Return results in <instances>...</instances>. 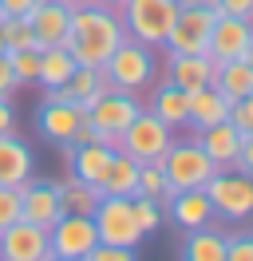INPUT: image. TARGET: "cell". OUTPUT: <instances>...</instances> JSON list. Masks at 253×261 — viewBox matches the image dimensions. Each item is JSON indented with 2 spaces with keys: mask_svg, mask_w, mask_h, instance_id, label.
<instances>
[{
  "mask_svg": "<svg viewBox=\"0 0 253 261\" xmlns=\"http://www.w3.org/2000/svg\"><path fill=\"white\" fill-rule=\"evenodd\" d=\"M40 0H0V16H32Z\"/></svg>",
  "mask_w": 253,
  "mask_h": 261,
  "instance_id": "obj_41",
  "label": "cell"
},
{
  "mask_svg": "<svg viewBox=\"0 0 253 261\" xmlns=\"http://www.w3.org/2000/svg\"><path fill=\"white\" fill-rule=\"evenodd\" d=\"M135 257H139L135 249H123V245H111V242H95L87 261H135Z\"/></svg>",
  "mask_w": 253,
  "mask_h": 261,
  "instance_id": "obj_35",
  "label": "cell"
},
{
  "mask_svg": "<svg viewBox=\"0 0 253 261\" xmlns=\"http://www.w3.org/2000/svg\"><path fill=\"white\" fill-rule=\"evenodd\" d=\"M214 4H202V0H178V16H174V28L166 36V48L170 51H206L210 48V28H214Z\"/></svg>",
  "mask_w": 253,
  "mask_h": 261,
  "instance_id": "obj_7",
  "label": "cell"
},
{
  "mask_svg": "<svg viewBox=\"0 0 253 261\" xmlns=\"http://www.w3.org/2000/svg\"><path fill=\"white\" fill-rule=\"evenodd\" d=\"M214 87H218L230 103L245 99L253 91V67L245 64V60H221V64L214 67Z\"/></svg>",
  "mask_w": 253,
  "mask_h": 261,
  "instance_id": "obj_22",
  "label": "cell"
},
{
  "mask_svg": "<svg viewBox=\"0 0 253 261\" xmlns=\"http://www.w3.org/2000/svg\"><path fill=\"white\" fill-rule=\"evenodd\" d=\"M60 4H67V8H79V4H91V0H60Z\"/></svg>",
  "mask_w": 253,
  "mask_h": 261,
  "instance_id": "obj_45",
  "label": "cell"
},
{
  "mask_svg": "<svg viewBox=\"0 0 253 261\" xmlns=\"http://www.w3.org/2000/svg\"><path fill=\"white\" fill-rule=\"evenodd\" d=\"M162 170H166V182H170V194H178V190H202L218 174V163L202 150L198 139H190V143H170L166 147Z\"/></svg>",
  "mask_w": 253,
  "mask_h": 261,
  "instance_id": "obj_3",
  "label": "cell"
},
{
  "mask_svg": "<svg viewBox=\"0 0 253 261\" xmlns=\"http://www.w3.org/2000/svg\"><path fill=\"white\" fill-rule=\"evenodd\" d=\"M174 143V127H166L155 111H139L131 119V127L119 135L115 150H127L135 163H158L162 166V154Z\"/></svg>",
  "mask_w": 253,
  "mask_h": 261,
  "instance_id": "obj_4",
  "label": "cell"
},
{
  "mask_svg": "<svg viewBox=\"0 0 253 261\" xmlns=\"http://www.w3.org/2000/svg\"><path fill=\"white\" fill-rule=\"evenodd\" d=\"M139 194L146 198H170V182H166V170L158 163H142L139 166Z\"/></svg>",
  "mask_w": 253,
  "mask_h": 261,
  "instance_id": "obj_31",
  "label": "cell"
},
{
  "mask_svg": "<svg viewBox=\"0 0 253 261\" xmlns=\"http://www.w3.org/2000/svg\"><path fill=\"white\" fill-rule=\"evenodd\" d=\"M20 202H24V222H36V226H44V229H52L63 218L60 186L56 182H44V178L20 182Z\"/></svg>",
  "mask_w": 253,
  "mask_h": 261,
  "instance_id": "obj_12",
  "label": "cell"
},
{
  "mask_svg": "<svg viewBox=\"0 0 253 261\" xmlns=\"http://www.w3.org/2000/svg\"><path fill=\"white\" fill-rule=\"evenodd\" d=\"M139 166L127 150H115L111 154V166L103 174V194H123V198H135L139 194Z\"/></svg>",
  "mask_w": 253,
  "mask_h": 261,
  "instance_id": "obj_23",
  "label": "cell"
},
{
  "mask_svg": "<svg viewBox=\"0 0 253 261\" xmlns=\"http://www.w3.org/2000/svg\"><path fill=\"white\" fill-rule=\"evenodd\" d=\"M230 123H234L241 135H249V130H253V91H249L245 99H237L234 107H230Z\"/></svg>",
  "mask_w": 253,
  "mask_h": 261,
  "instance_id": "obj_34",
  "label": "cell"
},
{
  "mask_svg": "<svg viewBox=\"0 0 253 261\" xmlns=\"http://www.w3.org/2000/svg\"><path fill=\"white\" fill-rule=\"evenodd\" d=\"M131 214H135V222H139L142 238H146V233H158V226H162V210H158V198L135 194V198H131Z\"/></svg>",
  "mask_w": 253,
  "mask_h": 261,
  "instance_id": "obj_30",
  "label": "cell"
},
{
  "mask_svg": "<svg viewBox=\"0 0 253 261\" xmlns=\"http://www.w3.org/2000/svg\"><path fill=\"white\" fill-rule=\"evenodd\" d=\"M150 111L166 123V127H186L190 123V91L186 87H174V83H162L158 87Z\"/></svg>",
  "mask_w": 253,
  "mask_h": 261,
  "instance_id": "obj_24",
  "label": "cell"
},
{
  "mask_svg": "<svg viewBox=\"0 0 253 261\" xmlns=\"http://www.w3.org/2000/svg\"><path fill=\"white\" fill-rule=\"evenodd\" d=\"M75 56H71V51L63 48H40V75H36V83H44L47 91H52V87H63V83L71 80V75H75Z\"/></svg>",
  "mask_w": 253,
  "mask_h": 261,
  "instance_id": "obj_25",
  "label": "cell"
},
{
  "mask_svg": "<svg viewBox=\"0 0 253 261\" xmlns=\"http://www.w3.org/2000/svg\"><path fill=\"white\" fill-rule=\"evenodd\" d=\"M182 257L186 261H225V238L210 226L190 229L186 245H182Z\"/></svg>",
  "mask_w": 253,
  "mask_h": 261,
  "instance_id": "obj_28",
  "label": "cell"
},
{
  "mask_svg": "<svg viewBox=\"0 0 253 261\" xmlns=\"http://www.w3.org/2000/svg\"><path fill=\"white\" fill-rule=\"evenodd\" d=\"M83 143H107V139H103V130L91 123V115H83V123L75 127V139H71V147H83Z\"/></svg>",
  "mask_w": 253,
  "mask_h": 261,
  "instance_id": "obj_38",
  "label": "cell"
},
{
  "mask_svg": "<svg viewBox=\"0 0 253 261\" xmlns=\"http://www.w3.org/2000/svg\"><path fill=\"white\" fill-rule=\"evenodd\" d=\"M214 67H218V60H214L210 51H170L166 83L186 87V91H198L206 83H214Z\"/></svg>",
  "mask_w": 253,
  "mask_h": 261,
  "instance_id": "obj_14",
  "label": "cell"
},
{
  "mask_svg": "<svg viewBox=\"0 0 253 261\" xmlns=\"http://www.w3.org/2000/svg\"><path fill=\"white\" fill-rule=\"evenodd\" d=\"M234 170H241V174H249V178H253V130H249V135H241V150H237Z\"/></svg>",
  "mask_w": 253,
  "mask_h": 261,
  "instance_id": "obj_39",
  "label": "cell"
},
{
  "mask_svg": "<svg viewBox=\"0 0 253 261\" xmlns=\"http://www.w3.org/2000/svg\"><path fill=\"white\" fill-rule=\"evenodd\" d=\"M20 87L16 83V71H12V64H8V51L0 56V99H12V91Z\"/></svg>",
  "mask_w": 253,
  "mask_h": 261,
  "instance_id": "obj_40",
  "label": "cell"
},
{
  "mask_svg": "<svg viewBox=\"0 0 253 261\" xmlns=\"http://www.w3.org/2000/svg\"><path fill=\"white\" fill-rule=\"evenodd\" d=\"M214 12L218 16H237L253 24V0H214Z\"/></svg>",
  "mask_w": 253,
  "mask_h": 261,
  "instance_id": "obj_37",
  "label": "cell"
},
{
  "mask_svg": "<svg viewBox=\"0 0 253 261\" xmlns=\"http://www.w3.org/2000/svg\"><path fill=\"white\" fill-rule=\"evenodd\" d=\"M8 64L16 71V83H36L40 75V48H20V51H8Z\"/></svg>",
  "mask_w": 253,
  "mask_h": 261,
  "instance_id": "obj_32",
  "label": "cell"
},
{
  "mask_svg": "<svg viewBox=\"0 0 253 261\" xmlns=\"http://www.w3.org/2000/svg\"><path fill=\"white\" fill-rule=\"evenodd\" d=\"M198 143H202V150L218 163V170H225V166L237 163V150H241V130L225 119V123H214V127H202L198 130Z\"/></svg>",
  "mask_w": 253,
  "mask_h": 261,
  "instance_id": "obj_19",
  "label": "cell"
},
{
  "mask_svg": "<svg viewBox=\"0 0 253 261\" xmlns=\"http://www.w3.org/2000/svg\"><path fill=\"white\" fill-rule=\"evenodd\" d=\"M91 4H103V8H123L127 0H91Z\"/></svg>",
  "mask_w": 253,
  "mask_h": 261,
  "instance_id": "obj_43",
  "label": "cell"
},
{
  "mask_svg": "<svg viewBox=\"0 0 253 261\" xmlns=\"http://www.w3.org/2000/svg\"><path fill=\"white\" fill-rule=\"evenodd\" d=\"M225 261H253V238L249 233L225 238Z\"/></svg>",
  "mask_w": 253,
  "mask_h": 261,
  "instance_id": "obj_36",
  "label": "cell"
},
{
  "mask_svg": "<svg viewBox=\"0 0 253 261\" xmlns=\"http://www.w3.org/2000/svg\"><path fill=\"white\" fill-rule=\"evenodd\" d=\"M63 87H67V95H71L79 107L87 111V107H91L103 91H111V80H107V71H103V67H83V64H79L75 75L63 83Z\"/></svg>",
  "mask_w": 253,
  "mask_h": 261,
  "instance_id": "obj_26",
  "label": "cell"
},
{
  "mask_svg": "<svg viewBox=\"0 0 253 261\" xmlns=\"http://www.w3.org/2000/svg\"><path fill=\"white\" fill-rule=\"evenodd\" d=\"M95 242V218L87 214H63L56 226L47 229V249H52V261H87L91 257Z\"/></svg>",
  "mask_w": 253,
  "mask_h": 261,
  "instance_id": "obj_8",
  "label": "cell"
},
{
  "mask_svg": "<svg viewBox=\"0 0 253 261\" xmlns=\"http://www.w3.org/2000/svg\"><path fill=\"white\" fill-rule=\"evenodd\" d=\"M63 150H67V163H71V174H75V178L103 186V174H107L111 154H115L111 143H83V147H63Z\"/></svg>",
  "mask_w": 253,
  "mask_h": 261,
  "instance_id": "obj_18",
  "label": "cell"
},
{
  "mask_svg": "<svg viewBox=\"0 0 253 261\" xmlns=\"http://www.w3.org/2000/svg\"><path fill=\"white\" fill-rule=\"evenodd\" d=\"M32 32H36V44L40 48H60L67 44V28H71V8L60 4V0H40L36 8H32Z\"/></svg>",
  "mask_w": 253,
  "mask_h": 261,
  "instance_id": "obj_15",
  "label": "cell"
},
{
  "mask_svg": "<svg viewBox=\"0 0 253 261\" xmlns=\"http://www.w3.org/2000/svg\"><path fill=\"white\" fill-rule=\"evenodd\" d=\"M99 202H103V186H95V182H83V178L71 174V178L60 186V206H63V214H87V218H91Z\"/></svg>",
  "mask_w": 253,
  "mask_h": 261,
  "instance_id": "obj_27",
  "label": "cell"
},
{
  "mask_svg": "<svg viewBox=\"0 0 253 261\" xmlns=\"http://www.w3.org/2000/svg\"><path fill=\"white\" fill-rule=\"evenodd\" d=\"M178 16V0H127L123 4V32L146 48H166V36Z\"/></svg>",
  "mask_w": 253,
  "mask_h": 261,
  "instance_id": "obj_2",
  "label": "cell"
},
{
  "mask_svg": "<svg viewBox=\"0 0 253 261\" xmlns=\"http://www.w3.org/2000/svg\"><path fill=\"white\" fill-rule=\"evenodd\" d=\"M0 20H4V16H0Z\"/></svg>",
  "mask_w": 253,
  "mask_h": 261,
  "instance_id": "obj_47",
  "label": "cell"
},
{
  "mask_svg": "<svg viewBox=\"0 0 253 261\" xmlns=\"http://www.w3.org/2000/svg\"><path fill=\"white\" fill-rule=\"evenodd\" d=\"M123 16H115V8L103 4H79L71 8V28H67V44L63 48L75 56L83 67H103L111 51L123 44Z\"/></svg>",
  "mask_w": 253,
  "mask_h": 261,
  "instance_id": "obj_1",
  "label": "cell"
},
{
  "mask_svg": "<svg viewBox=\"0 0 253 261\" xmlns=\"http://www.w3.org/2000/svg\"><path fill=\"white\" fill-rule=\"evenodd\" d=\"M241 60H245V64L253 67V40H249V48H245V56H241Z\"/></svg>",
  "mask_w": 253,
  "mask_h": 261,
  "instance_id": "obj_44",
  "label": "cell"
},
{
  "mask_svg": "<svg viewBox=\"0 0 253 261\" xmlns=\"http://www.w3.org/2000/svg\"><path fill=\"white\" fill-rule=\"evenodd\" d=\"M0 56H4V32H0Z\"/></svg>",
  "mask_w": 253,
  "mask_h": 261,
  "instance_id": "obj_46",
  "label": "cell"
},
{
  "mask_svg": "<svg viewBox=\"0 0 253 261\" xmlns=\"http://www.w3.org/2000/svg\"><path fill=\"white\" fill-rule=\"evenodd\" d=\"M95 233L99 242H111V245H123V249H139L142 242V229L131 214V198L123 194H103V202L95 206Z\"/></svg>",
  "mask_w": 253,
  "mask_h": 261,
  "instance_id": "obj_9",
  "label": "cell"
},
{
  "mask_svg": "<svg viewBox=\"0 0 253 261\" xmlns=\"http://www.w3.org/2000/svg\"><path fill=\"white\" fill-rule=\"evenodd\" d=\"M24 218V202H20V186H0V229Z\"/></svg>",
  "mask_w": 253,
  "mask_h": 261,
  "instance_id": "obj_33",
  "label": "cell"
},
{
  "mask_svg": "<svg viewBox=\"0 0 253 261\" xmlns=\"http://www.w3.org/2000/svg\"><path fill=\"white\" fill-rule=\"evenodd\" d=\"M103 71H107L111 87H119V91H142L146 83L155 80V56H150L146 44L123 36V44L111 51V60L103 64Z\"/></svg>",
  "mask_w": 253,
  "mask_h": 261,
  "instance_id": "obj_5",
  "label": "cell"
},
{
  "mask_svg": "<svg viewBox=\"0 0 253 261\" xmlns=\"http://www.w3.org/2000/svg\"><path fill=\"white\" fill-rule=\"evenodd\" d=\"M0 261H52L47 229L36 222H12L0 229Z\"/></svg>",
  "mask_w": 253,
  "mask_h": 261,
  "instance_id": "obj_11",
  "label": "cell"
},
{
  "mask_svg": "<svg viewBox=\"0 0 253 261\" xmlns=\"http://www.w3.org/2000/svg\"><path fill=\"white\" fill-rule=\"evenodd\" d=\"M83 107L79 103H63V99H44V107H40V130H44L47 143H56V147H71V139H75V127L83 123Z\"/></svg>",
  "mask_w": 253,
  "mask_h": 261,
  "instance_id": "obj_13",
  "label": "cell"
},
{
  "mask_svg": "<svg viewBox=\"0 0 253 261\" xmlns=\"http://www.w3.org/2000/svg\"><path fill=\"white\" fill-rule=\"evenodd\" d=\"M142 111V103L135 99V91H119V87H111V91H103V95L95 99L91 107H87V115H91V123L99 130H103V139H107L111 147L119 143V135H123L127 127H131V119Z\"/></svg>",
  "mask_w": 253,
  "mask_h": 261,
  "instance_id": "obj_10",
  "label": "cell"
},
{
  "mask_svg": "<svg viewBox=\"0 0 253 261\" xmlns=\"http://www.w3.org/2000/svg\"><path fill=\"white\" fill-rule=\"evenodd\" d=\"M206 194H210V206L214 214H221L225 222H245L253 218V178L249 174H241V170H218L214 178L202 186Z\"/></svg>",
  "mask_w": 253,
  "mask_h": 261,
  "instance_id": "obj_6",
  "label": "cell"
},
{
  "mask_svg": "<svg viewBox=\"0 0 253 261\" xmlns=\"http://www.w3.org/2000/svg\"><path fill=\"white\" fill-rule=\"evenodd\" d=\"M32 178V150L12 130L0 135V186H20Z\"/></svg>",
  "mask_w": 253,
  "mask_h": 261,
  "instance_id": "obj_20",
  "label": "cell"
},
{
  "mask_svg": "<svg viewBox=\"0 0 253 261\" xmlns=\"http://www.w3.org/2000/svg\"><path fill=\"white\" fill-rule=\"evenodd\" d=\"M0 32H4V51H20V48H40L36 32H32L28 16H4L0 20Z\"/></svg>",
  "mask_w": 253,
  "mask_h": 261,
  "instance_id": "obj_29",
  "label": "cell"
},
{
  "mask_svg": "<svg viewBox=\"0 0 253 261\" xmlns=\"http://www.w3.org/2000/svg\"><path fill=\"white\" fill-rule=\"evenodd\" d=\"M230 99L221 95L214 83H206V87H198V91H190V127H214V123H225L230 119Z\"/></svg>",
  "mask_w": 253,
  "mask_h": 261,
  "instance_id": "obj_21",
  "label": "cell"
},
{
  "mask_svg": "<svg viewBox=\"0 0 253 261\" xmlns=\"http://www.w3.org/2000/svg\"><path fill=\"white\" fill-rule=\"evenodd\" d=\"M12 123H16L12 103H8V99H0V135H8V130H12Z\"/></svg>",
  "mask_w": 253,
  "mask_h": 261,
  "instance_id": "obj_42",
  "label": "cell"
},
{
  "mask_svg": "<svg viewBox=\"0 0 253 261\" xmlns=\"http://www.w3.org/2000/svg\"><path fill=\"white\" fill-rule=\"evenodd\" d=\"M166 202H170V222L182 226L186 233L214 222V206H210V194H206V190H178V194H170Z\"/></svg>",
  "mask_w": 253,
  "mask_h": 261,
  "instance_id": "obj_17",
  "label": "cell"
},
{
  "mask_svg": "<svg viewBox=\"0 0 253 261\" xmlns=\"http://www.w3.org/2000/svg\"><path fill=\"white\" fill-rule=\"evenodd\" d=\"M253 40V24L249 20H237V16H218L214 20V28H210V56L214 60H241L245 48H249Z\"/></svg>",
  "mask_w": 253,
  "mask_h": 261,
  "instance_id": "obj_16",
  "label": "cell"
}]
</instances>
